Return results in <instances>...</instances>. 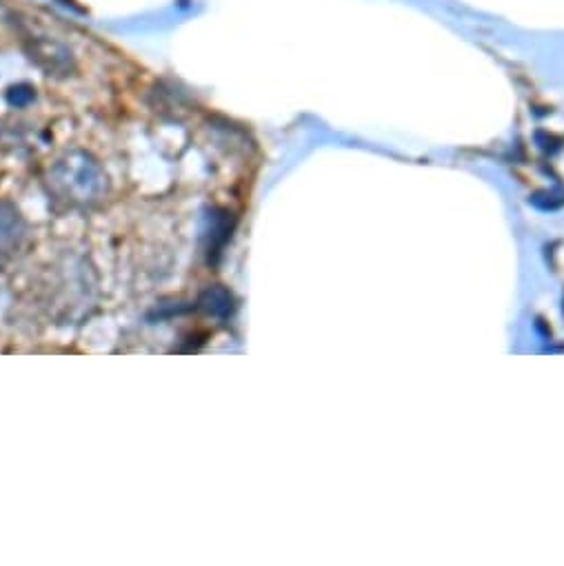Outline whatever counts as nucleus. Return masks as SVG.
Masks as SVG:
<instances>
[{
  "instance_id": "nucleus-1",
  "label": "nucleus",
  "mask_w": 564,
  "mask_h": 566,
  "mask_svg": "<svg viewBox=\"0 0 564 566\" xmlns=\"http://www.w3.org/2000/svg\"><path fill=\"white\" fill-rule=\"evenodd\" d=\"M52 191L72 205L98 200L107 187L101 165L85 151H70L50 169Z\"/></svg>"
},
{
  "instance_id": "nucleus-2",
  "label": "nucleus",
  "mask_w": 564,
  "mask_h": 566,
  "mask_svg": "<svg viewBox=\"0 0 564 566\" xmlns=\"http://www.w3.org/2000/svg\"><path fill=\"white\" fill-rule=\"evenodd\" d=\"M32 59L50 74H65L72 70V54L54 41H43L41 36H32Z\"/></svg>"
},
{
  "instance_id": "nucleus-3",
  "label": "nucleus",
  "mask_w": 564,
  "mask_h": 566,
  "mask_svg": "<svg viewBox=\"0 0 564 566\" xmlns=\"http://www.w3.org/2000/svg\"><path fill=\"white\" fill-rule=\"evenodd\" d=\"M25 222L21 213L10 205L0 202V255L10 253L23 238Z\"/></svg>"
},
{
  "instance_id": "nucleus-4",
  "label": "nucleus",
  "mask_w": 564,
  "mask_h": 566,
  "mask_svg": "<svg viewBox=\"0 0 564 566\" xmlns=\"http://www.w3.org/2000/svg\"><path fill=\"white\" fill-rule=\"evenodd\" d=\"M229 296L222 290H209L202 294V305L209 314H224Z\"/></svg>"
}]
</instances>
